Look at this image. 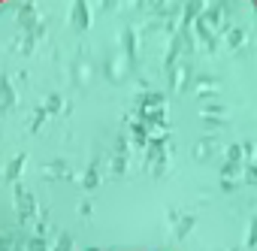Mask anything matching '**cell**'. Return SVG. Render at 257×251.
I'll return each mask as SVG.
<instances>
[{
	"label": "cell",
	"mask_w": 257,
	"mask_h": 251,
	"mask_svg": "<svg viewBox=\"0 0 257 251\" xmlns=\"http://www.w3.org/2000/svg\"><path fill=\"white\" fill-rule=\"evenodd\" d=\"M0 4H4V0H0Z\"/></svg>",
	"instance_id": "1"
}]
</instances>
